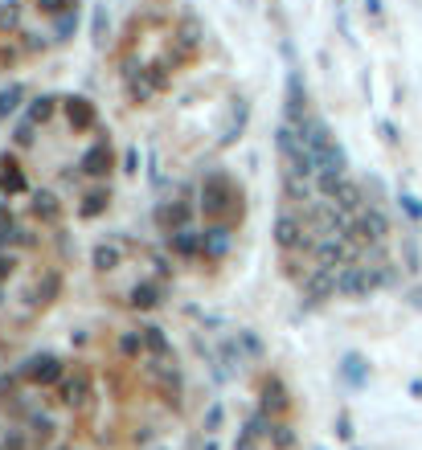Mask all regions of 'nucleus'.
Listing matches in <instances>:
<instances>
[{"instance_id": "nucleus-19", "label": "nucleus", "mask_w": 422, "mask_h": 450, "mask_svg": "<svg viewBox=\"0 0 422 450\" xmlns=\"http://www.w3.org/2000/svg\"><path fill=\"white\" fill-rule=\"evenodd\" d=\"M143 344H148V348H152V352H160V357H164V352H168V340H164V336H160V327H148V332H143Z\"/></svg>"}, {"instance_id": "nucleus-21", "label": "nucleus", "mask_w": 422, "mask_h": 450, "mask_svg": "<svg viewBox=\"0 0 422 450\" xmlns=\"http://www.w3.org/2000/svg\"><path fill=\"white\" fill-rule=\"evenodd\" d=\"M132 303H136V307H152V303H156V287H136V291H132Z\"/></svg>"}, {"instance_id": "nucleus-16", "label": "nucleus", "mask_w": 422, "mask_h": 450, "mask_svg": "<svg viewBox=\"0 0 422 450\" xmlns=\"http://www.w3.org/2000/svg\"><path fill=\"white\" fill-rule=\"evenodd\" d=\"M173 246H177L181 254H197V250H201V237H197V233H188V229H177Z\"/></svg>"}, {"instance_id": "nucleus-15", "label": "nucleus", "mask_w": 422, "mask_h": 450, "mask_svg": "<svg viewBox=\"0 0 422 450\" xmlns=\"http://www.w3.org/2000/svg\"><path fill=\"white\" fill-rule=\"evenodd\" d=\"M201 250L222 254V250H226V229H209V233H201Z\"/></svg>"}, {"instance_id": "nucleus-3", "label": "nucleus", "mask_w": 422, "mask_h": 450, "mask_svg": "<svg viewBox=\"0 0 422 450\" xmlns=\"http://www.w3.org/2000/svg\"><path fill=\"white\" fill-rule=\"evenodd\" d=\"M238 192H234V180L226 177V172H209L205 177V184H201V209L205 213H226L230 209V201H234Z\"/></svg>"}, {"instance_id": "nucleus-5", "label": "nucleus", "mask_w": 422, "mask_h": 450, "mask_svg": "<svg viewBox=\"0 0 422 450\" xmlns=\"http://www.w3.org/2000/svg\"><path fill=\"white\" fill-rule=\"evenodd\" d=\"M287 115L299 123V119H308V90H304V78H299V70H291L287 74Z\"/></svg>"}, {"instance_id": "nucleus-12", "label": "nucleus", "mask_w": 422, "mask_h": 450, "mask_svg": "<svg viewBox=\"0 0 422 450\" xmlns=\"http://www.w3.org/2000/svg\"><path fill=\"white\" fill-rule=\"evenodd\" d=\"M344 258H349V250H344V246H340V242H320V267H328V270H336L340 267V262H344Z\"/></svg>"}, {"instance_id": "nucleus-28", "label": "nucleus", "mask_w": 422, "mask_h": 450, "mask_svg": "<svg viewBox=\"0 0 422 450\" xmlns=\"http://www.w3.org/2000/svg\"><path fill=\"white\" fill-rule=\"evenodd\" d=\"M402 209H406L410 217H422V205L414 201V197H402Z\"/></svg>"}, {"instance_id": "nucleus-31", "label": "nucleus", "mask_w": 422, "mask_h": 450, "mask_svg": "<svg viewBox=\"0 0 422 450\" xmlns=\"http://www.w3.org/2000/svg\"><path fill=\"white\" fill-rule=\"evenodd\" d=\"M365 8H369V12H381V0H365Z\"/></svg>"}, {"instance_id": "nucleus-6", "label": "nucleus", "mask_w": 422, "mask_h": 450, "mask_svg": "<svg viewBox=\"0 0 422 450\" xmlns=\"http://www.w3.org/2000/svg\"><path fill=\"white\" fill-rule=\"evenodd\" d=\"M340 377H344V385L361 389V385L369 381V364H365V357H361V352H344V360H340Z\"/></svg>"}, {"instance_id": "nucleus-8", "label": "nucleus", "mask_w": 422, "mask_h": 450, "mask_svg": "<svg viewBox=\"0 0 422 450\" xmlns=\"http://www.w3.org/2000/svg\"><path fill=\"white\" fill-rule=\"evenodd\" d=\"M275 242H279L283 250H295V246H304V225L295 222L291 213H283L279 225H275Z\"/></svg>"}, {"instance_id": "nucleus-18", "label": "nucleus", "mask_w": 422, "mask_h": 450, "mask_svg": "<svg viewBox=\"0 0 422 450\" xmlns=\"http://www.w3.org/2000/svg\"><path fill=\"white\" fill-rule=\"evenodd\" d=\"M0 168H4V184H8V188H17V192H21V188H25V177H21V172H17V164H12V160H8V156H4V160H0Z\"/></svg>"}, {"instance_id": "nucleus-1", "label": "nucleus", "mask_w": 422, "mask_h": 450, "mask_svg": "<svg viewBox=\"0 0 422 450\" xmlns=\"http://www.w3.org/2000/svg\"><path fill=\"white\" fill-rule=\"evenodd\" d=\"M275 143H279V152L287 156V164H291V172H295V177H308V172H316V168H320V164H316V152L299 139V132L279 127V132H275Z\"/></svg>"}, {"instance_id": "nucleus-13", "label": "nucleus", "mask_w": 422, "mask_h": 450, "mask_svg": "<svg viewBox=\"0 0 422 450\" xmlns=\"http://www.w3.org/2000/svg\"><path fill=\"white\" fill-rule=\"evenodd\" d=\"M332 197H336V205H340V209H361V188H357V184H349V180H340Z\"/></svg>"}, {"instance_id": "nucleus-22", "label": "nucleus", "mask_w": 422, "mask_h": 450, "mask_svg": "<svg viewBox=\"0 0 422 450\" xmlns=\"http://www.w3.org/2000/svg\"><path fill=\"white\" fill-rule=\"evenodd\" d=\"M74 29H78V12H62L58 17V37H70Z\"/></svg>"}, {"instance_id": "nucleus-32", "label": "nucleus", "mask_w": 422, "mask_h": 450, "mask_svg": "<svg viewBox=\"0 0 422 450\" xmlns=\"http://www.w3.org/2000/svg\"><path fill=\"white\" fill-rule=\"evenodd\" d=\"M8 270H12V262H8V258H0V274H8Z\"/></svg>"}, {"instance_id": "nucleus-26", "label": "nucleus", "mask_w": 422, "mask_h": 450, "mask_svg": "<svg viewBox=\"0 0 422 450\" xmlns=\"http://www.w3.org/2000/svg\"><path fill=\"white\" fill-rule=\"evenodd\" d=\"M123 168H128V172H140V152H136V147L123 156Z\"/></svg>"}, {"instance_id": "nucleus-4", "label": "nucleus", "mask_w": 422, "mask_h": 450, "mask_svg": "<svg viewBox=\"0 0 422 450\" xmlns=\"http://www.w3.org/2000/svg\"><path fill=\"white\" fill-rule=\"evenodd\" d=\"M328 295H336V270L320 267L308 282H304V299H308V303H320V299H328Z\"/></svg>"}, {"instance_id": "nucleus-23", "label": "nucleus", "mask_w": 422, "mask_h": 450, "mask_svg": "<svg viewBox=\"0 0 422 450\" xmlns=\"http://www.w3.org/2000/svg\"><path fill=\"white\" fill-rule=\"evenodd\" d=\"M103 205H107V192H91V197H87V205H82V213H87V217H94V213H103Z\"/></svg>"}, {"instance_id": "nucleus-11", "label": "nucleus", "mask_w": 422, "mask_h": 450, "mask_svg": "<svg viewBox=\"0 0 422 450\" xmlns=\"http://www.w3.org/2000/svg\"><path fill=\"white\" fill-rule=\"evenodd\" d=\"M29 377L42 381V385H49V381L62 377V364H58L53 357H37V360H29Z\"/></svg>"}, {"instance_id": "nucleus-17", "label": "nucleus", "mask_w": 422, "mask_h": 450, "mask_svg": "<svg viewBox=\"0 0 422 450\" xmlns=\"http://www.w3.org/2000/svg\"><path fill=\"white\" fill-rule=\"evenodd\" d=\"M263 393H267V409H275V413H279V409H287V397H283V385H279V381H267V389H263Z\"/></svg>"}, {"instance_id": "nucleus-25", "label": "nucleus", "mask_w": 422, "mask_h": 450, "mask_svg": "<svg viewBox=\"0 0 422 450\" xmlns=\"http://www.w3.org/2000/svg\"><path fill=\"white\" fill-rule=\"evenodd\" d=\"M103 33H107V12L98 8V12H94V42H103Z\"/></svg>"}, {"instance_id": "nucleus-10", "label": "nucleus", "mask_w": 422, "mask_h": 450, "mask_svg": "<svg viewBox=\"0 0 422 450\" xmlns=\"http://www.w3.org/2000/svg\"><path fill=\"white\" fill-rule=\"evenodd\" d=\"M66 115H70V123H74L78 132L94 127V107L87 102V98H70V102H66Z\"/></svg>"}, {"instance_id": "nucleus-20", "label": "nucleus", "mask_w": 422, "mask_h": 450, "mask_svg": "<svg viewBox=\"0 0 422 450\" xmlns=\"http://www.w3.org/2000/svg\"><path fill=\"white\" fill-rule=\"evenodd\" d=\"M49 102H53V98H37V102H33V111H29V119H25V123H46V119H49V111H53V107H49Z\"/></svg>"}, {"instance_id": "nucleus-29", "label": "nucleus", "mask_w": 422, "mask_h": 450, "mask_svg": "<svg viewBox=\"0 0 422 450\" xmlns=\"http://www.w3.org/2000/svg\"><path fill=\"white\" fill-rule=\"evenodd\" d=\"M37 4H42L46 12H62V8H66V4H74V0H37Z\"/></svg>"}, {"instance_id": "nucleus-24", "label": "nucleus", "mask_w": 422, "mask_h": 450, "mask_svg": "<svg viewBox=\"0 0 422 450\" xmlns=\"http://www.w3.org/2000/svg\"><path fill=\"white\" fill-rule=\"evenodd\" d=\"M222 426V405H209V413H205V430H218Z\"/></svg>"}, {"instance_id": "nucleus-7", "label": "nucleus", "mask_w": 422, "mask_h": 450, "mask_svg": "<svg viewBox=\"0 0 422 450\" xmlns=\"http://www.w3.org/2000/svg\"><path fill=\"white\" fill-rule=\"evenodd\" d=\"M385 233H389V225H385V217H381L377 209H369V213L357 217V237H361V242H381Z\"/></svg>"}, {"instance_id": "nucleus-27", "label": "nucleus", "mask_w": 422, "mask_h": 450, "mask_svg": "<svg viewBox=\"0 0 422 450\" xmlns=\"http://www.w3.org/2000/svg\"><path fill=\"white\" fill-rule=\"evenodd\" d=\"M94 262H98V267L107 270L111 262H115V250H94Z\"/></svg>"}, {"instance_id": "nucleus-9", "label": "nucleus", "mask_w": 422, "mask_h": 450, "mask_svg": "<svg viewBox=\"0 0 422 450\" xmlns=\"http://www.w3.org/2000/svg\"><path fill=\"white\" fill-rule=\"evenodd\" d=\"M111 168V147L107 143H94L91 152L82 156V172H91V177H103Z\"/></svg>"}, {"instance_id": "nucleus-34", "label": "nucleus", "mask_w": 422, "mask_h": 450, "mask_svg": "<svg viewBox=\"0 0 422 450\" xmlns=\"http://www.w3.org/2000/svg\"><path fill=\"white\" fill-rule=\"evenodd\" d=\"M205 450H218V447H213V442H205Z\"/></svg>"}, {"instance_id": "nucleus-2", "label": "nucleus", "mask_w": 422, "mask_h": 450, "mask_svg": "<svg viewBox=\"0 0 422 450\" xmlns=\"http://www.w3.org/2000/svg\"><path fill=\"white\" fill-rule=\"evenodd\" d=\"M389 270H373V267H344L336 274V295H369L373 287L389 282Z\"/></svg>"}, {"instance_id": "nucleus-14", "label": "nucleus", "mask_w": 422, "mask_h": 450, "mask_svg": "<svg viewBox=\"0 0 422 450\" xmlns=\"http://www.w3.org/2000/svg\"><path fill=\"white\" fill-rule=\"evenodd\" d=\"M21 98H25V90H21V87H8V90H0V119H8V115H17V107H21Z\"/></svg>"}, {"instance_id": "nucleus-33", "label": "nucleus", "mask_w": 422, "mask_h": 450, "mask_svg": "<svg viewBox=\"0 0 422 450\" xmlns=\"http://www.w3.org/2000/svg\"><path fill=\"white\" fill-rule=\"evenodd\" d=\"M414 303H419V307H422V291H414Z\"/></svg>"}, {"instance_id": "nucleus-30", "label": "nucleus", "mask_w": 422, "mask_h": 450, "mask_svg": "<svg viewBox=\"0 0 422 450\" xmlns=\"http://www.w3.org/2000/svg\"><path fill=\"white\" fill-rule=\"evenodd\" d=\"M336 434H340V438H353V426H349V417H340V422H336Z\"/></svg>"}]
</instances>
